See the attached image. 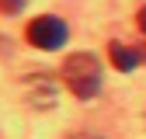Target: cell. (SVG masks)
Segmentation results:
<instances>
[{
    "instance_id": "3",
    "label": "cell",
    "mask_w": 146,
    "mask_h": 139,
    "mask_svg": "<svg viewBox=\"0 0 146 139\" xmlns=\"http://www.w3.org/2000/svg\"><path fill=\"white\" fill-rule=\"evenodd\" d=\"M108 56H111L115 70L129 73V70H136V66L146 59V52H143V49H132V45H125V42H111V45H108Z\"/></svg>"
},
{
    "instance_id": "1",
    "label": "cell",
    "mask_w": 146,
    "mask_h": 139,
    "mask_svg": "<svg viewBox=\"0 0 146 139\" xmlns=\"http://www.w3.org/2000/svg\"><path fill=\"white\" fill-rule=\"evenodd\" d=\"M63 80L70 83V91L80 101H90L101 91V63L94 52H73L63 63Z\"/></svg>"
},
{
    "instance_id": "4",
    "label": "cell",
    "mask_w": 146,
    "mask_h": 139,
    "mask_svg": "<svg viewBox=\"0 0 146 139\" xmlns=\"http://www.w3.org/2000/svg\"><path fill=\"white\" fill-rule=\"evenodd\" d=\"M0 7L14 14V11H21V7H25V0H0Z\"/></svg>"
},
{
    "instance_id": "2",
    "label": "cell",
    "mask_w": 146,
    "mask_h": 139,
    "mask_svg": "<svg viewBox=\"0 0 146 139\" xmlns=\"http://www.w3.org/2000/svg\"><path fill=\"white\" fill-rule=\"evenodd\" d=\"M25 35H28V42H31L35 49L52 52V49H59V45L70 38V28H66L63 17H56V14H42V17H35V21L28 24Z\"/></svg>"
},
{
    "instance_id": "5",
    "label": "cell",
    "mask_w": 146,
    "mask_h": 139,
    "mask_svg": "<svg viewBox=\"0 0 146 139\" xmlns=\"http://www.w3.org/2000/svg\"><path fill=\"white\" fill-rule=\"evenodd\" d=\"M139 28H143V35H146V7L139 11Z\"/></svg>"
}]
</instances>
